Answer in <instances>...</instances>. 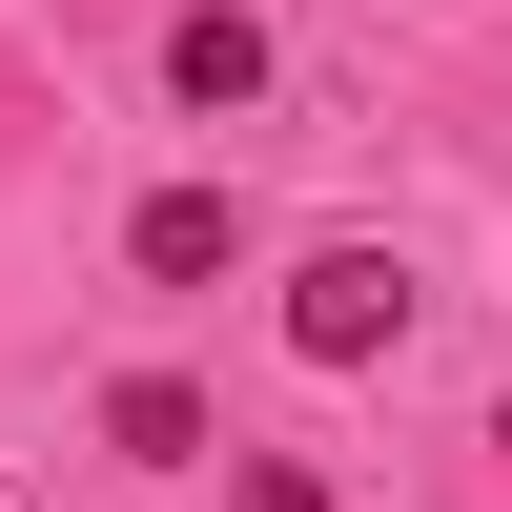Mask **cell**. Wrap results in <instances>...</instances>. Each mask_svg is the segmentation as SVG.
Wrapping results in <instances>:
<instances>
[{
	"mask_svg": "<svg viewBox=\"0 0 512 512\" xmlns=\"http://www.w3.org/2000/svg\"><path fill=\"white\" fill-rule=\"evenodd\" d=\"M390 328H410V267H390V246H308V267H287V349H308V369H369Z\"/></svg>",
	"mask_w": 512,
	"mask_h": 512,
	"instance_id": "obj_1",
	"label": "cell"
},
{
	"mask_svg": "<svg viewBox=\"0 0 512 512\" xmlns=\"http://www.w3.org/2000/svg\"><path fill=\"white\" fill-rule=\"evenodd\" d=\"M226 246H246V205H226V185H144V226H123V267H144V287H205Z\"/></svg>",
	"mask_w": 512,
	"mask_h": 512,
	"instance_id": "obj_2",
	"label": "cell"
},
{
	"mask_svg": "<svg viewBox=\"0 0 512 512\" xmlns=\"http://www.w3.org/2000/svg\"><path fill=\"white\" fill-rule=\"evenodd\" d=\"M164 82H185L205 123H226V103H267V21H246V0H205V21H164Z\"/></svg>",
	"mask_w": 512,
	"mask_h": 512,
	"instance_id": "obj_3",
	"label": "cell"
},
{
	"mask_svg": "<svg viewBox=\"0 0 512 512\" xmlns=\"http://www.w3.org/2000/svg\"><path fill=\"white\" fill-rule=\"evenodd\" d=\"M103 451H123V472H205V390H185V369H123V390H103Z\"/></svg>",
	"mask_w": 512,
	"mask_h": 512,
	"instance_id": "obj_4",
	"label": "cell"
},
{
	"mask_svg": "<svg viewBox=\"0 0 512 512\" xmlns=\"http://www.w3.org/2000/svg\"><path fill=\"white\" fill-rule=\"evenodd\" d=\"M226 512H328V472H308V451H246V472H226Z\"/></svg>",
	"mask_w": 512,
	"mask_h": 512,
	"instance_id": "obj_5",
	"label": "cell"
}]
</instances>
